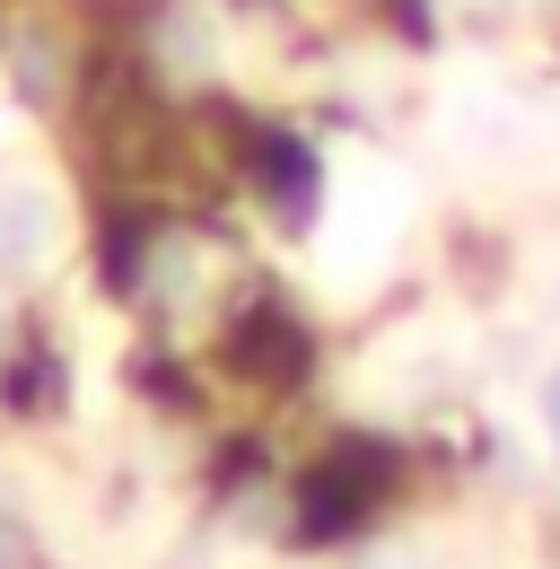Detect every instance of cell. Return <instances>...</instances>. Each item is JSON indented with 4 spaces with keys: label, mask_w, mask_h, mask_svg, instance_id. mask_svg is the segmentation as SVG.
Wrapping results in <instances>:
<instances>
[{
    "label": "cell",
    "mask_w": 560,
    "mask_h": 569,
    "mask_svg": "<svg viewBox=\"0 0 560 569\" xmlns=\"http://www.w3.org/2000/svg\"><path fill=\"white\" fill-rule=\"evenodd\" d=\"M27 561V535H18V526H0V569H18Z\"/></svg>",
    "instance_id": "4"
},
{
    "label": "cell",
    "mask_w": 560,
    "mask_h": 569,
    "mask_svg": "<svg viewBox=\"0 0 560 569\" xmlns=\"http://www.w3.org/2000/svg\"><path fill=\"white\" fill-rule=\"evenodd\" d=\"M359 569H412V561H394V552H386V561H359Z\"/></svg>",
    "instance_id": "5"
},
{
    "label": "cell",
    "mask_w": 560,
    "mask_h": 569,
    "mask_svg": "<svg viewBox=\"0 0 560 569\" xmlns=\"http://www.w3.org/2000/svg\"><path fill=\"white\" fill-rule=\"evenodd\" d=\"M552 307H560V281H552Z\"/></svg>",
    "instance_id": "6"
},
{
    "label": "cell",
    "mask_w": 560,
    "mask_h": 569,
    "mask_svg": "<svg viewBox=\"0 0 560 569\" xmlns=\"http://www.w3.org/2000/svg\"><path fill=\"white\" fill-rule=\"evenodd\" d=\"M167 62H184V71H210V36H202V18H176V27H167Z\"/></svg>",
    "instance_id": "2"
},
{
    "label": "cell",
    "mask_w": 560,
    "mask_h": 569,
    "mask_svg": "<svg viewBox=\"0 0 560 569\" xmlns=\"http://www.w3.org/2000/svg\"><path fill=\"white\" fill-rule=\"evenodd\" d=\"M543 429H552V456H560V368L543 377Z\"/></svg>",
    "instance_id": "3"
},
{
    "label": "cell",
    "mask_w": 560,
    "mask_h": 569,
    "mask_svg": "<svg viewBox=\"0 0 560 569\" xmlns=\"http://www.w3.org/2000/svg\"><path fill=\"white\" fill-rule=\"evenodd\" d=\"M62 246V211H53V193L44 184H0V272H36L44 254Z\"/></svg>",
    "instance_id": "1"
}]
</instances>
